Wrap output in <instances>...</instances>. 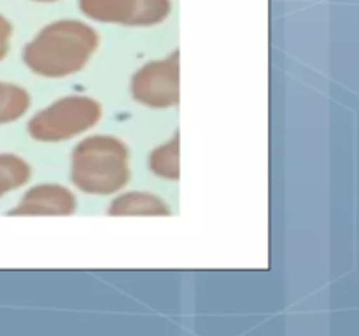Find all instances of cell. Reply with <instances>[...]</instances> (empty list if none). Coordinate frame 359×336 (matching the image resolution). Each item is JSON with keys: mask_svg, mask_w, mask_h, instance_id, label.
I'll list each match as a JSON object with an SVG mask.
<instances>
[{"mask_svg": "<svg viewBox=\"0 0 359 336\" xmlns=\"http://www.w3.org/2000/svg\"><path fill=\"white\" fill-rule=\"evenodd\" d=\"M104 118V107L91 94H63L39 108L27 121V133L37 144H62L83 136Z\"/></svg>", "mask_w": 359, "mask_h": 336, "instance_id": "3957f363", "label": "cell"}, {"mask_svg": "<svg viewBox=\"0 0 359 336\" xmlns=\"http://www.w3.org/2000/svg\"><path fill=\"white\" fill-rule=\"evenodd\" d=\"M14 37V24L7 16L0 13V63L9 56Z\"/></svg>", "mask_w": 359, "mask_h": 336, "instance_id": "8fae6325", "label": "cell"}, {"mask_svg": "<svg viewBox=\"0 0 359 336\" xmlns=\"http://www.w3.org/2000/svg\"><path fill=\"white\" fill-rule=\"evenodd\" d=\"M32 107V94L18 83L0 79V126L23 119Z\"/></svg>", "mask_w": 359, "mask_h": 336, "instance_id": "9c48e42d", "label": "cell"}, {"mask_svg": "<svg viewBox=\"0 0 359 336\" xmlns=\"http://www.w3.org/2000/svg\"><path fill=\"white\" fill-rule=\"evenodd\" d=\"M79 209L77 195L58 182H39L21 195L7 212L11 217H70Z\"/></svg>", "mask_w": 359, "mask_h": 336, "instance_id": "8992f818", "label": "cell"}, {"mask_svg": "<svg viewBox=\"0 0 359 336\" xmlns=\"http://www.w3.org/2000/svg\"><path fill=\"white\" fill-rule=\"evenodd\" d=\"M130 97L151 111H168L181 102V56L179 49L165 58L149 59L130 77Z\"/></svg>", "mask_w": 359, "mask_h": 336, "instance_id": "277c9868", "label": "cell"}, {"mask_svg": "<svg viewBox=\"0 0 359 336\" xmlns=\"http://www.w3.org/2000/svg\"><path fill=\"white\" fill-rule=\"evenodd\" d=\"M132 154L121 136L111 133L86 135L70 153L69 177L88 196H114L132 181Z\"/></svg>", "mask_w": 359, "mask_h": 336, "instance_id": "7a4b0ae2", "label": "cell"}, {"mask_svg": "<svg viewBox=\"0 0 359 336\" xmlns=\"http://www.w3.org/2000/svg\"><path fill=\"white\" fill-rule=\"evenodd\" d=\"M81 14L95 23L154 28L172 14L170 0H77Z\"/></svg>", "mask_w": 359, "mask_h": 336, "instance_id": "5b68a950", "label": "cell"}, {"mask_svg": "<svg viewBox=\"0 0 359 336\" xmlns=\"http://www.w3.org/2000/svg\"><path fill=\"white\" fill-rule=\"evenodd\" d=\"M102 44L88 21L65 18L44 24L21 49V62L42 79H65L83 72Z\"/></svg>", "mask_w": 359, "mask_h": 336, "instance_id": "6da1fadb", "label": "cell"}, {"mask_svg": "<svg viewBox=\"0 0 359 336\" xmlns=\"http://www.w3.org/2000/svg\"><path fill=\"white\" fill-rule=\"evenodd\" d=\"M172 214L174 210L163 196L144 189H123L107 205V216L111 217H168Z\"/></svg>", "mask_w": 359, "mask_h": 336, "instance_id": "52a82bcc", "label": "cell"}, {"mask_svg": "<svg viewBox=\"0 0 359 336\" xmlns=\"http://www.w3.org/2000/svg\"><path fill=\"white\" fill-rule=\"evenodd\" d=\"M30 2H35V4H56V2H62V0H30Z\"/></svg>", "mask_w": 359, "mask_h": 336, "instance_id": "7c38bea8", "label": "cell"}, {"mask_svg": "<svg viewBox=\"0 0 359 336\" xmlns=\"http://www.w3.org/2000/svg\"><path fill=\"white\" fill-rule=\"evenodd\" d=\"M32 164L16 153H0V200L32 181Z\"/></svg>", "mask_w": 359, "mask_h": 336, "instance_id": "30bf717a", "label": "cell"}, {"mask_svg": "<svg viewBox=\"0 0 359 336\" xmlns=\"http://www.w3.org/2000/svg\"><path fill=\"white\" fill-rule=\"evenodd\" d=\"M147 168L158 178L167 182L181 181V133L174 135L165 142L158 144L147 156Z\"/></svg>", "mask_w": 359, "mask_h": 336, "instance_id": "ba28073f", "label": "cell"}]
</instances>
